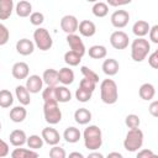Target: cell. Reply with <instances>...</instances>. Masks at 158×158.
<instances>
[{
    "label": "cell",
    "mask_w": 158,
    "mask_h": 158,
    "mask_svg": "<svg viewBox=\"0 0 158 158\" xmlns=\"http://www.w3.org/2000/svg\"><path fill=\"white\" fill-rule=\"evenodd\" d=\"M84 146L89 151H96L102 144V133L96 125L88 126L83 132Z\"/></svg>",
    "instance_id": "6da1fadb"
},
{
    "label": "cell",
    "mask_w": 158,
    "mask_h": 158,
    "mask_svg": "<svg viewBox=\"0 0 158 158\" xmlns=\"http://www.w3.org/2000/svg\"><path fill=\"white\" fill-rule=\"evenodd\" d=\"M100 98L104 104L112 105L118 99L117 84L112 79H104L100 84Z\"/></svg>",
    "instance_id": "7a4b0ae2"
},
{
    "label": "cell",
    "mask_w": 158,
    "mask_h": 158,
    "mask_svg": "<svg viewBox=\"0 0 158 158\" xmlns=\"http://www.w3.org/2000/svg\"><path fill=\"white\" fill-rule=\"evenodd\" d=\"M149 51H151V43L146 38H136L131 43V58L135 62L144 60Z\"/></svg>",
    "instance_id": "3957f363"
},
{
    "label": "cell",
    "mask_w": 158,
    "mask_h": 158,
    "mask_svg": "<svg viewBox=\"0 0 158 158\" xmlns=\"http://www.w3.org/2000/svg\"><path fill=\"white\" fill-rule=\"evenodd\" d=\"M143 132L139 128L128 130L123 139V147L128 152H137L143 144Z\"/></svg>",
    "instance_id": "277c9868"
},
{
    "label": "cell",
    "mask_w": 158,
    "mask_h": 158,
    "mask_svg": "<svg viewBox=\"0 0 158 158\" xmlns=\"http://www.w3.org/2000/svg\"><path fill=\"white\" fill-rule=\"evenodd\" d=\"M33 43L40 51H48L53 46V40L47 28L38 27L33 32Z\"/></svg>",
    "instance_id": "5b68a950"
},
{
    "label": "cell",
    "mask_w": 158,
    "mask_h": 158,
    "mask_svg": "<svg viewBox=\"0 0 158 158\" xmlns=\"http://www.w3.org/2000/svg\"><path fill=\"white\" fill-rule=\"evenodd\" d=\"M43 116L47 123L57 125L62 120V111L57 101H46L43 104Z\"/></svg>",
    "instance_id": "8992f818"
},
{
    "label": "cell",
    "mask_w": 158,
    "mask_h": 158,
    "mask_svg": "<svg viewBox=\"0 0 158 158\" xmlns=\"http://www.w3.org/2000/svg\"><path fill=\"white\" fill-rule=\"evenodd\" d=\"M128 35L123 31H114L110 36V44L115 48V49H125L128 47Z\"/></svg>",
    "instance_id": "52a82bcc"
},
{
    "label": "cell",
    "mask_w": 158,
    "mask_h": 158,
    "mask_svg": "<svg viewBox=\"0 0 158 158\" xmlns=\"http://www.w3.org/2000/svg\"><path fill=\"white\" fill-rule=\"evenodd\" d=\"M111 25L116 28H123L130 21V14L126 10H115L110 17Z\"/></svg>",
    "instance_id": "ba28073f"
},
{
    "label": "cell",
    "mask_w": 158,
    "mask_h": 158,
    "mask_svg": "<svg viewBox=\"0 0 158 158\" xmlns=\"http://www.w3.org/2000/svg\"><path fill=\"white\" fill-rule=\"evenodd\" d=\"M79 21L74 15H65L60 20V28L67 33V35H73L75 31H78Z\"/></svg>",
    "instance_id": "9c48e42d"
},
{
    "label": "cell",
    "mask_w": 158,
    "mask_h": 158,
    "mask_svg": "<svg viewBox=\"0 0 158 158\" xmlns=\"http://www.w3.org/2000/svg\"><path fill=\"white\" fill-rule=\"evenodd\" d=\"M67 43L69 44L70 51L75 52V53L79 54L80 57H83V56L85 54L86 49H85L84 42L81 41V38H80L78 35H75V33H73V35H67Z\"/></svg>",
    "instance_id": "30bf717a"
},
{
    "label": "cell",
    "mask_w": 158,
    "mask_h": 158,
    "mask_svg": "<svg viewBox=\"0 0 158 158\" xmlns=\"http://www.w3.org/2000/svg\"><path fill=\"white\" fill-rule=\"evenodd\" d=\"M41 137H42L43 142H46V143L49 144V146H57V144L59 143V141H60V135H59V132H58L56 128L51 127V126L44 127V128L42 130Z\"/></svg>",
    "instance_id": "8fae6325"
},
{
    "label": "cell",
    "mask_w": 158,
    "mask_h": 158,
    "mask_svg": "<svg viewBox=\"0 0 158 158\" xmlns=\"http://www.w3.org/2000/svg\"><path fill=\"white\" fill-rule=\"evenodd\" d=\"M43 86V80L42 77L37 75V74H32L30 77L26 78V85L25 88L28 90L30 94H37L42 90Z\"/></svg>",
    "instance_id": "7c38bea8"
},
{
    "label": "cell",
    "mask_w": 158,
    "mask_h": 158,
    "mask_svg": "<svg viewBox=\"0 0 158 158\" xmlns=\"http://www.w3.org/2000/svg\"><path fill=\"white\" fill-rule=\"evenodd\" d=\"M11 74L17 80L26 79L30 74V67L25 62H16L11 68Z\"/></svg>",
    "instance_id": "4fadbf2b"
},
{
    "label": "cell",
    "mask_w": 158,
    "mask_h": 158,
    "mask_svg": "<svg viewBox=\"0 0 158 158\" xmlns=\"http://www.w3.org/2000/svg\"><path fill=\"white\" fill-rule=\"evenodd\" d=\"M16 51L21 56H30L35 51V43L28 38H21L16 42Z\"/></svg>",
    "instance_id": "5bb4252c"
},
{
    "label": "cell",
    "mask_w": 158,
    "mask_h": 158,
    "mask_svg": "<svg viewBox=\"0 0 158 158\" xmlns=\"http://www.w3.org/2000/svg\"><path fill=\"white\" fill-rule=\"evenodd\" d=\"M9 139H10V143L14 147H22L26 143V141H27V136H26V133H25L23 130L16 128V130H14L10 133Z\"/></svg>",
    "instance_id": "9a60e30c"
},
{
    "label": "cell",
    "mask_w": 158,
    "mask_h": 158,
    "mask_svg": "<svg viewBox=\"0 0 158 158\" xmlns=\"http://www.w3.org/2000/svg\"><path fill=\"white\" fill-rule=\"evenodd\" d=\"M78 30H79V33L84 37H91L96 33V26L93 21L90 20H83L79 22V26H78Z\"/></svg>",
    "instance_id": "2e32d148"
},
{
    "label": "cell",
    "mask_w": 158,
    "mask_h": 158,
    "mask_svg": "<svg viewBox=\"0 0 158 158\" xmlns=\"http://www.w3.org/2000/svg\"><path fill=\"white\" fill-rule=\"evenodd\" d=\"M101 68H102V72H104L106 75L112 77V75H116V74L118 73L120 64H118V62H117L115 58H107V59L104 60Z\"/></svg>",
    "instance_id": "e0dca14e"
},
{
    "label": "cell",
    "mask_w": 158,
    "mask_h": 158,
    "mask_svg": "<svg viewBox=\"0 0 158 158\" xmlns=\"http://www.w3.org/2000/svg\"><path fill=\"white\" fill-rule=\"evenodd\" d=\"M149 28H151V26H149V23H148L147 21H144V20H138V21H136V22L133 23V26H132V32H133V35H135L137 38H143V37L149 32Z\"/></svg>",
    "instance_id": "ac0fdd59"
},
{
    "label": "cell",
    "mask_w": 158,
    "mask_h": 158,
    "mask_svg": "<svg viewBox=\"0 0 158 158\" xmlns=\"http://www.w3.org/2000/svg\"><path fill=\"white\" fill-rule=\"evenodd\" d=\"M138 95L142 100H146V101H149L154 98L156 95V88L153 84L151 83H144L139 86L138 89Z\"/></svg>",
    "instance_id": "d6986e66"
},
{
    "label": "cell",
    "mask_w": 158,
    "mask_h": 158,
    "mask_svg": "<svg viewBox=\"0 0 158 158\" xmlns=\"http://www.w3.org/2000/svg\"><path fill=\"white\" fill-rule=\"evenodd\" d=\"M42 80L47 86H57V84L59 83V80H58V70H56L53 68L46 69L43 72Z\"/></svg>",
    "instance_id": "ffe728a7"
},
{
    "label": "cell",
    "mask_w": 158,
    "mask_h": 158,
    "mask_svg": "<svg viewBox=\"0 0 158 158\" xmlns=\"http://www.w3.org/2000/svg\"><path fill=\"white\" fill-rule=\"evenodd\" d=\"M9 116H10V120H11L12 122L20 123V122H22V121L26 118V116H27V110H26L25 106H22V105H20V106H14V107L10 110Z\"/></svg>",
    "instance_id": "44dd1931"
},
{
    "label": "cell",
    "mask_w": 158,
    "mask_h": 158,
    "mask_svg": "<svg viewBox=\"0 0 158 158\" xmlns=\"http://www.w3.org/2000/svg\"><path fill=\"white\" fill-rule=\"evenodd\" d=\"M58 80L59 83H62L64 86L72 84L74 81V72L68 68V67H63L58 70Z\"/></svg>",
    "instance_id": "7402d4cb"
},
{
    "label": "cell",
    "mask_w": 158,
    "mask_h": 158,
    "mask_svg": "<svg viewBox=\"0 0 158 158\" xmlns=\"http://www.w3.org/2000/svg\"><path fill=\"white\" fill-rule=\"evenodd\" d=\"M74 120L79 125H86L91 121V112L86 107H79L74 112Z\"/></svg>",
    "instance_id": "603a6c76"
},
{
    "label": "cell",
    "mask_w": 158,
    "mask_h": 158,
    "mask_svg": "<svg viewBox=\"0 0 158 158\" xmlns=\"http://www.w3.org/2000/svg\"><path fill=\"white\" fill-rule=\"evenodd\" d=\"M81 137V133L79 131V128L74 127V126H69L64 130L63 132V138L68 142V143H77Z\"/></svg>",
    "instance_id": "cb8c5ba5"
},
{
    "label": "cell",
    "mask_w": 158,
    "mask_h": 158,
    "mask_svg": "<svg viewBox=\"0 0 158 158\" xmlns=\"http://www.w3.org/2000/svg\"><path fill=\"white\" fill-rule=\"evenodd\" d=\"M15 94H16V99L19 100V102L22 106H26L31 102V98H30V93L28 90L25 88V85H17L15 88Z\"/></svg>",
    "instance_id": "d4e9b609"
},
{
    "label": "cell",
    "mask_w": 158,
    "mask_h": 158,
    "mask_svg": "<svg viewBox=\"0 0 158 158\" xmlns=\"http://www.w3.org/2000/svg\"><path fill=\"white\" fill-rule=\"evenodd\" d=\"M15 11L17 14V16L20 17H27L32 14V5L30 1H26V0H21L16 4L15 6Z\"/></svg>",
    "instance_id": "484cf974"
},
{
    "label": "cell",
    "mask_w": 158,
    "mask_h": 158,
    "mask_svg": "<svg viewBox=\"0 0 158 158\" xmlns=\"http://www.w3.org/2000/svg\"><path fill=\"white\" fill-rule=\"evenodd\" d=\"M11 158H38V153L33 149L17 147L11 152Z\"/></svg>",
    "instance_id": "4316f807"
},
{
    "label": "cell",
    "mask_w": 158,
    "mask_h": 158,
    "mask_svg": "<svg viewBox=\"0 0 158 158\" xmlns=\"http://www.w3.org/2000/svg\"><path fill=\"white\" fill-rule=\"evenodd\" d=\"M14 11L12 0H0V20H7Z\"/></svg>",
    "instance_id": "83f0119b"
},
{
    "label": "cell",
    "mask_w": 158,
    "mask_h": 158,
    "mask_svg": "<svg viewBox=\"0 0 158 158\" xmlns=\"http://www.w3.org/2000/svg\"><path fill=\"white\" fill-rule=\"evenodd\" d=\"M89 53V57L93 58V59H102L106 57L107 54V49L105 46H101V44H94L89 48L88 51Z\"/></svg>",
    "instance_id": "f1b7e54d"
},
{
    "label": "cell",
    "mask_w": 158,
    "mask_h": 158,
    "mask_svg": "<svg viewBox=\"0 0 158 158\" xmlns=\"http://www.w3.org/2000/svg\"><path fill=\"white\" fill-rule=\"evenodd\" d=\"M56 99H57V102H68L72 99V93L64 85L56 86Z\"/></svg>",
    "instance_id": "f546056e"
},
{
    "label": "cell",
    "mask_w": 158,
    "mask_h": 158,
    "mask_svg": "<svg viewBox=\"0 0 158 158\" xmlns=\"http://www.w3.org/2000/svg\"><path fill=\"white\" fill-rule=\"evenodd\" d=\"M14 104V96L10 90L2 89L0 90V107L7 109Z\"/></svg>",
    "instance_id": "4dcf8cb0"
},
{
    "label": "cell",
    "mask_w": 158,
    "mask_h": 158,
    "mask_svg": "<svg viewBox=\"0 0 158 158\" xmlns=\"http://www.w3.org/2000/svg\"><path fill=\"white\" fill-rule=\"evenodd\" d=\"M91 11H93L94 16H96V17H105L109 12V6L104 1H98L93 5Z\"/></svg>",
    "instance_id": "1f68e13d"
},
{
    "label": "cell",
    "mask_w": 158,
    "mask_h": 158,
    "mask_svg": "<svg viewBox=\"0 0 158 158\" xmlns=\"http://www.w3.org/2000/svg\"><path fill=\"white\" fill-rule=\"evenodd\" d=\"M43 143L44 142H43L42 137L38 136V135H31V136L27 137V141H26V144L28 146V148L30 149H33V151L42 148Z\"/></svg>",
    "instance_id": "d6a6232c"
},
{
    "label": "cell",
    "mask_w": 158,
    "mask_h": 158,
    "mask_svg": "<svg viewBox=\"0 0 158 158\" xmlns=\"http://www.w3.org/2000/svg\"><path fill=\"white\" fill-rule=\"evenodd\" d=\"M80 60H81V57L73 51H68L64 53V62L70 67H77L80 63Z\"/></svg>",
    "instance_id": "836d02e7"
},
{
    "label": "cell",
    "mask_w": 158,
    "mask_h": 158,
    "mask_svg": "<svg viewBox=\"0 0 158 158\" xmlns=\"http://www.w3.org/2000/svg\"><path fill=\"white\" fill-rule=\"evenodd\" d=\"M139 123H141V120H139L138 115H136V114H130V115H127L126 118H125V125H126L130 130L138 128V127H139Z\"/></svg>",
    "instance_id": "e575fe53"
},
{
    "label": "cell",
    "mask_w": 158,
    "mask_h": 158,
    "mask_svg": "<svg viewBox=\"0 0 158 158\" xmlns=\"http://www.w3.org/2000/svg\"><path fill=\"white\" fill-rule=\"evenodd\" d=\"M80 72H81V74L84 75V78H86V79H89V80L94 81L95 84H98V83H99V75H98L93 69H90V68H88V67L83 65V67L80 68Z\"/></svg>",
    "instance_id": "d590c367"
},
{
    "label": "cell",
    "mask_w": 158,
    "mask_h": 158,
    "mask_svg": "<svg viewBox=\"0 0 158 158\" xmlns=\"http://www.w3.org/2000/svg\"><path fill=\"white\" fill-rule=\"evenodd\" d=\"M91 95H93V93H90L88 90H84L81 88H78L75 90V99L79 102H88L91 99Z\"/></svg>",
    "instance_id": "8d00e7d4"
},
{
    "label": "cell",
    "mask_w": 158,
    "mask_h": 158,
    "mask_svg": "<svg viewBox=\"0 0 158 158\" xmlns=\"http://www.w3.org/2000/svg\"><path fill=\"white\" fill-rule=\"evenodd\" d=\"M42 99L43 101H57L56 99V86H47L42 91Z\"/></svg>",
    "instance_id": "74e56055"
},
{
    "label": "cell",
    "mask_w": 158,
    "mask_h": 158,
    "mask_svg": "<svg viewBox=\"0 0 158 158\" xmlns=\"http://www.w3.org/2000/svg\"><path fill=\"white\" fill-rule=\"evenodd\" d=\"M49 158H67V152L59 146H53L49 149Z\"/></svg>",
    "instance_id": "f35d334b"
},
{
    "label": "cell",
    "mask_w": 158,
    "mask_h": 158,
    "mask_svg": "<svg viewBox=\"0 0 158 158\" xmlns=\"http://www.w3.org/2000/svg\"><path fill=\"white\" fill-rule=\"evenodd\" d=\"M43 21H44V15L40 11H35L30 15V22L33 26H40L43 23Z\"/></svg>",
    "instance_id": "ab89813d"
},
{
    "label": "cell",
    "mask_w": 158,
    "mask_h": 158,
    "mask_svg": "<svg viewBox=\"0 0 158 158\" xmlns=\"http://www.w3.org/2000/svg\"><path fill=\"white\" fill-rule=\"evenodd\" d=\"M9 38H10V31L9 28L0 22V46H4L9 42Z\"/></svg>",
    "instance_id": "60d3db41"
},
{
    "label": "cell",
    "mask_w": 158,
    "mask_h": 158,
    "mask_svg": "<svg viewBox=\"0 0 158 158\" xmlns=\"http://www.w3.org/2000/svg\"><path fill=\"white\" fill-rule=\"evenodd\" d=\"M95 86H96V84H95L94 81L86 79V78H83V79L80 80V83H79V88H81V89H84V90H88V91H90V93H93V91L95 90Z\"/></svg>",
    "instance_id": "b9f144b4"
},
{
    "label": "cell",
    "mask_w": 158,
    "mask_h": 158,
    "mask_svg": "<svg viewBox=\"0 0 158 158\" xmlns=\"http://www.w3.org/2000/svg\"><path fill=\"white\" fill-rule=\"evenodd\" d=\"M148 64H149L153 69H157V68H158V51H157V49L148 57Z\"/></svg>",
    "instance_id": "7bdbcfd3"
},
{
    "label": "cell",
    "mask_w": 158,
    "mask_h": 158,
    "mask_svg": "<svg viewBox=\"0 0 158 158\" xmlns=\"http://www.w3.org/2000/svg\"><path fill=\"white\" fill-rule=\"evenodd\" d=\"M149 40L153 43H158V25H154L149 28Z\"/></svg>",
    "instance_id": "ee69618b"
},
{
    "label": "cell",
    "mask_w": 158,
    "mask_h": 158,
    "mask_svg": "<svg viewBox=\"0 0 158 158\" xmlns=\"http://www.w3.org/2000/svg\"><path fill=\"white\" fill-rule=\"evenodd\" d=\"M9 152H10L9 144H7L4 139H1V138H0V158L6 157V156L9 154Z\"/></svg>",
    "instance_id": "f6af8a7d"
},
{
    "label": "cell",
    "mask_w": 158,
    "mask_h": 158,
    "mask_svg": "<svg viewBox=\"0 0 158 158\" xmlns=\"http://www.w3.org/2000/svg\"><path fill=\"white\" fill-rule=\"evenodd\" d=\"M153 154H154V153H153L152 149H149V148H144V149L138 151L136 158H151Z\"/></svg>",
    "instance_id": "bcb514c9"
},
{
    "label": "cell",
    "mask_w": 158,
    "mask_h": 158,
    "mask_svg": "<svg viewBox=\"0 0 158 158\" xmlns=\"http://www.w3.org/2000/svg\"><path fill=\"white\" fill-rule=\"evenodd\" d=\"M148 111H149V114L153 117H157L158 116V101L157 100H154V101L151 102V105L148 107Z\"/></svg>",
    "instance_id": "7dc6e473"
},
{
    "label": "cell",
    "mask_w": 158,
    "mask_h": 158,
    "mask_svg": "<svg viewBox=\"0 0 158 158\" xmlns=\"http://www.w3.org/2000/svg\"><path fill=\"white\" fill-rule=\"evenodd\" d=\"M86 158H105L100 152H96V151H93L91 153H89V156Z\"/></svg>",
    "instance_id": "c3c4849f"
},
{
    "label": "cell",
    "mask_w": 158,
    "mask_h": 158,
    "mask_svg": "<svg viewBox=\"0 0 158 158\" xmlns=\"http://www.w3.org/2000/svg\"><path fill=\"white\" fill-rule=\"evenodd\" d=\"M131 1L128 0V1H122V2H120V1H109L107 2V6L109 5H112V6H120V5H126V4H130Z\"/></svg>",
    "instance_id": "681fc988"
},
{
    "label": "cell",
    "mask_w": 158,
    "mask_h": 158,
    "mask_svg": "<svg viewBox=\"0 0 158 158\" xmlns=\"http://www.w3.org/2000/svg\"><path fill=\"white\" fill-rule=\"evenodd\" d=\"M67 158H85V157L80 152H72V153H69V156Z\"/></svg>",
    "instance_id": "f907efd6"
},
{
    "label": "cell",
    "mask_w": 158,
    "mask_h": 158,
    "mask_svg": "<svg viewBox=\"0 0 158 158\" xmlns=\"http://www.w3.org/2000/svg\"><path fill=\"white\" fill-rule=\"evenodd\" d=\"M106 158H123V157H122V154L118 153V152H111V153H109V154L106 156Z\"/></svg>",
    "instance_id": "816d5d0a"
},
{
    "label": "cell",
    "mask_w": 158,
    "mask_h": 158,
    "mask_svg": "<svg viewBox=\"0 0 158 158\" xmlns=\"http://www.w3.org/2000/svg\"><path fill=\"white\" fill-rule=\"evenodd\" d=\"M151 158H158V156H157V154H156V153H154V154H153V156H152V157H151Z\"/></svg>",
    "instance_id": "f5cc1de1"
},
{
    "label": "cell",
    "mask_w": 158,
    "mask_h": 158,
    "mask_svg": "<svg viewBox=\"0 0 158 158\" xmlns=\"http://www.w3.org/2000/svg\"><path fill=\"white\" fill-rule=\"evenodd\" d=\"M0 131H1V122H0Z\"/></svg>",
    "instance_id": "db71d44e"
}]
</instances>
